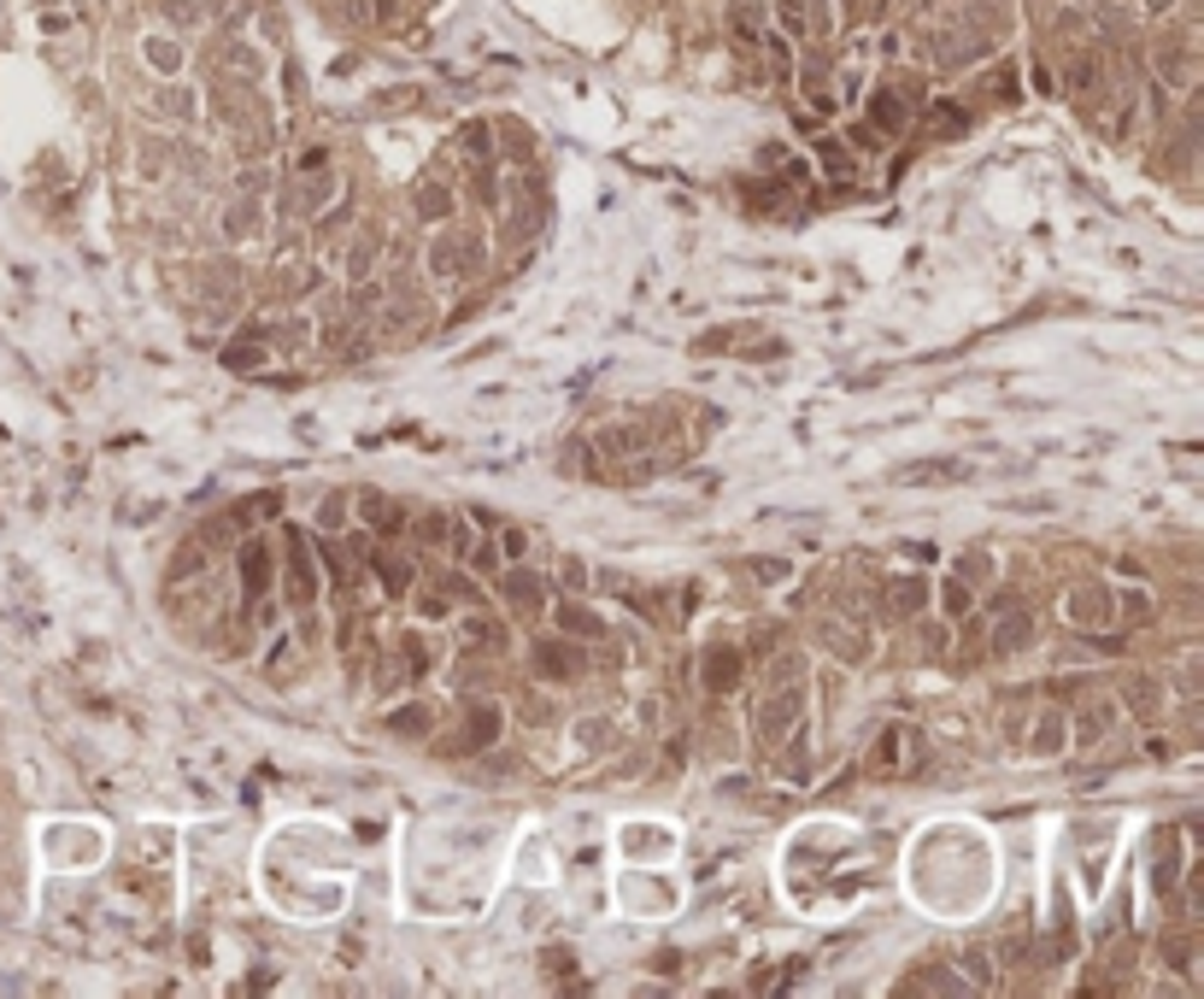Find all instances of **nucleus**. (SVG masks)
I'll list each match as a JSON object with an SVG mask.
<instances>
[{
    "mask_svg": "<svg viewBox=\"0 0 1204 999\" xmlns=\"http://www.w3.org/2000/svg\"><path fill=\"white\" fill-rule=\"evenodd\" d=\"M541 671H553V676H570V671H576V653H564L559 641H541Z\"/></svg>",
    "mask_w": 1204,
    "mask_h": 999,
    "instance_id": "obj_1",
    "label": "nucleus"
},
{
    "mask_svg": "<svg viewBox=\"0 0 1204 999\" xmlns=\"http://www.w3.org/2000/svg\"><path fill=\"white\" fill-rule=\"evenodd\" d=\"M265 571H271V559L259 553V541H253V547H248V588H253V594L265 588Z\"/></svg>",
    "mask_w": 1204,
    "mask_h": 999,
    "instance_id": "obj_2",
    "label": "nucleus"
},
{
    "mask_svg": "<svg viewBox=\"0 0 1204 999\" xmlns=\"http://www.w3.org/2000/svg\"><path fill=\"white\" fill-rule=\"evenodd\" d=\"M382 576H388V588H400V594H405V583H412V571H405L400 559H382Z\"/></svg>",
    "mask_w": 1204,
    "mask_h": 999,
    "instance_id": "obj_3",
    "label": "nucleus"
}]
</instances>
